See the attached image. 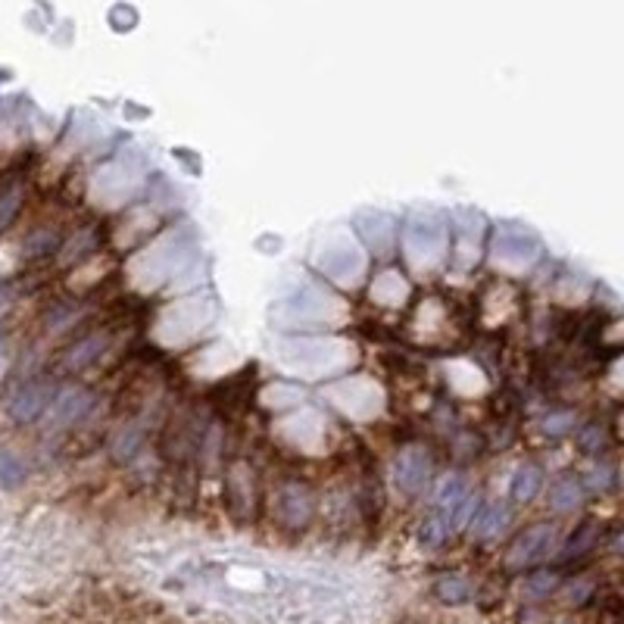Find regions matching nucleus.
Segmentation results:
<instances>
[{
    "label": "nucleus",
    "instance_id": "obj_1",
    "mask_svg": "<svg viewBox=\"0 0 624 624\" xmlns=\"http://www.w3.org/2000/svg\"><path fill=\"white\" fill-rule=\"evenodd\" d=\"M556 546V531L550 525H534L528 528L525 534H518L515 543L509 546V556H506V565L509 568H528V565H537L543 562L546 556L553 553Z\"/></svg>",
    "mask_w": 624,
    "mask_h": 624
},
{
    "label": "nucleus",
    "instance_id": "obj_2",
    "mask_svg": "<svg viewBox=\"0 0 624 624\" xmlns=\"http://www.w3.org/2000/svg\"><path fill=\"white\" fill-rule=\"evenodd\" d=\"M394 481L403 493H419L431 481V456L422 447H409L397 456Z\"/></svg>",
    "mask_w": 624,
    "mask_h": 624
},
{
    "label": "nucleus",
    "instance_id": "obj_3",
    "mask_svg": "<svg viewBox=\"0 0 624 624\" xmlns=\"http://www.w3.org/2000/svg\"><path fill=\"white\" fill-rule=\"evenodd\" d=\"M509 522H512V512L506 503H484L475 509L472 522H468L472 525V540H478V543L497 540L509 528Z\"/></svg>",
    "mask_w": 624,
    "mask_h": 624
},
{
    "label": "nucleus",
    "instance_id": "obj_4",
    "mask_svg": "<svg viewBox=\"0 0 624 624\" xmlns=\"http://www.w3.org/2000/svg\"><path fill=\"white\" fill-rule=\"evenodd\" d=\"M584 497H587L584 478H578V475H562L550 487V506H553V512H562V515L575 512L584 503Z\"/></svg>",
    "mask_w": 624,
    "mask_h": 624
},
{
    "label": "nucleus",
    "instance_id": "obj_5",
    "mask_svg": "<svg viewBox=\"0 0 624 624\" xmlns=\"http://www.w3.org/2000/svg\"><path fill=\"white\" fill-rule=\"evenodd\" d=\"M540 487H543V468L537 462H525L515 468L512 484H509V497H512V503H531V500H537Z\"/></svg>",
    "mask_w": 624,
    "mask_h": 624
},
{
    "label": "nucleus",
    "instance_id": "obj_6",
    "mask_svg": "<svg viewBox=\"0 0 624 624\" xmlns=\"http://www.w3.org/2000/svg\"><path fill=\"white\" fill-rule=\"evenodd\" d=\"M465 497H468V487L459 475L444 478L437 487V497H434V515L440 518V522H447V528H450V518H453V512L459 509V503Z\"/></svg>",
    "mask_w": 624,
    "mask_h": 624
},
{
    "label": "nucleus",
    "instance_id": "obj_7",
    "mask_svg": "<svg viewBox=\"0 0 624 624\" xmlns=\"http://www.w3.org/2000/svg\"><path fill=\"white\" fill-rule=\"evenodd\" d=\"M88 409H91V394L85 387H63L54 400V415L66 425L78 422Z\"/></svg>",
    "mask_w": 624,
    "mask_h": 624
},
{
    "label": "nucleus",
    "instance_id": "obj_8",
    "mask_svg": "<svg viewBox=\"0 0 624 624\" xmlns=\"http://www.w3.org/2000/svg\"><path fill=\"white\" fill-rule=\"evenodd\" d=\"M44 406H47V394H44V387L29 384V387H22L19 394L13 397V403H10V415H13L16 422H35L38 415L44 412Z\"/></svg>",
    "mask_w": 624,
    "mask_h": 624
},
{
    "label": "nucleus",
    "instance_id": "obj_9",
    "mask_svg": "<svg viewBox=\"0 0 624 624\" xmlns=\"http://www.w3.org/2000/svg\"><path fill=\"white\" fill-rule=\"evenodd\" d=\"M434 596L444 606H462L472 600V581L459 575V571H450V575H440L434 581Z\"/></svg>",
    "mask_w": 624,
    "mask_h": 624
},
{
    "label": "nucleus",
    "instance_id": "obj_10",
    "mask_svg": "<svg viewBox=\"0 0 624 624\" xmlns=\"http://www.w3.org/2000/svg\"><path fill=\"white\" fill-rule=\"evenodd\" d=\"M312 512V503H309V493L300 490V487H288L281 493V515H284V522L300 528L306 525V518Z\"/></svg>",
    "mask_w": 624,
    "mask_h": 624
},
{
    "label": "nucleus",
    "instance_id": "obj_11",
    "mask_svg": "<svg viewBox=\"0 0 624 624\" xmlns=\"http://www.w3.org/2000/svg\"><path fill=\"white\" fill-rule=\"evenodd\" d=\"M593 546H596V522H593V518H587V522L578 528V534H571V540H568V546H565L562 559L584 556L587 550H593Z\"/></svg>",
    "mask_w": 624,
    "mask_h": 624
},
{
    "label": "nucleus",
    "instance_id": "obj_12",
    "mask_svg": "<svg viewBox=\"0 0 624 624\" xmlns=\"http://www.w3.org/2000/svg\"><path fill=\"white\" fill-rule=\"evenodd\" d=\"M556 587H559L556 571H534V575L525 578V593L531 596V600H546Z\"/></svg>",
    "mask_w": 624,
    "mask_h": 624
},
{
    "label": "nucleus",
    "instance_id": "obj_13",
    "mask_svg": "<svg viewBox=\"0 0 624 624\" xmlns=\"http://www.w3.org/2000/svg\"><path fill=\"white\" fill-rule=\"evenodd\" d=\"M578 447L581 453L593 456V453H600L606 447V425L603 422H590L578 431Z\"/></svg>",
    "mask_w": 624,
    "mask_h": 624
},
{
    "label": "nucleus",
    "instance_id": "obj_14",
    "mask_svg": "<svg viewBox=\"0 0 624 624\" xmlns=\"http://www.w3.org/2000/svg\"><path fill=\"white\" fill-rule=\"evenodd\" d=\"M0 478H4L7 487H16V484L25 478L22 462H19L10 450H4V447H0Z\"/></svg>",
    "mask_w": 624,
    "mask_h": 624
},
{
    "label": "nucleus",
    "instance_id": "obj_15",
    "mask_svg": "<svg viewBox=\"0 0 624 624\" xmlns=\"http://www.w3.org/2000/svg\"><path fill=\"white\" fill-rule=\"evenodd\" d=\"M450 537V528H447V522H440L437 515H431L428 522L422 525V543L428 546V550H437L440 543H444Z\"/></svg>",
    "mask_w": 624,
    "mask_h": 624
},
{
    "label": "nucleus",
    "instance_id": "obj_16",
    "mask_svg": "<svg viewBox=\"0 0 624 624\" xmlns=\"http://www.w3.org/2000/svg\"><path fill=\"white\" fill-rule=\"evenodd\" d=\"M19 197H22L19 188H10L4 197H0V228H7L13 222V216L19 213V203H22Z\"/></svg>",
    "mask_w": 624,
    "mask_h": 624
},
{
    "label": "nucleus",
    "instance_id": "obj_17",
    "mask_svg": "<svg viewBox=\"0 0 624 624\" xmlns=\"http://www.w3.org/2000/svg\"><path fill=\"white\" fill-rule=\"evenodd\" d=\"M612 484H615L612 468H609V465H603V468H593L590 478L584 481V490H606V487H612Z\"/></svg>",
    "mask_w": 624,
    "mask_h": 624
},
{
    "label": "nucleus",
    "instance_id": "obj_18",
    "mask_svg": "<svg viewBox=\"0 0 624 624\" xmlns=\"http://www.w3.org/2000/svg\"><path fill=\"white\" fill-rule=\"evenodd\" d=\"M565 422H571V415H559V419H550V422H546V431H550V434H562V431H568Z\"/></svg>",
    "mask_w": 624,
    "mask_h": 624
}]
</instances>
